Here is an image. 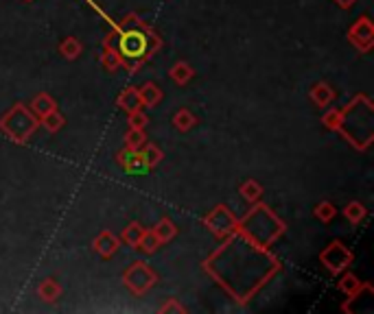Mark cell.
I'll return each instance as SVG.
<instances>
[{"mask_svg": "<svg viewBox=\"0 0 374 314\" xmlns=\"http://www.w3.org/2000/svg\"><path fill=\"white\" fill-rule=\"evenodd\" d=\"M278 269L280 262L270 254L267 247H258L241 233H232L204 262V271L239 304L252 299Z\"/></svg>", "mask_w": 374, "mask_h": 314, "instance_id": "cell-1", "label": "cell"}, {"mask_svg": "<svg viewBox=\"0 0 374 314\" xmlns=\"http://www.w3.org/2000/svg\"><path fill=\"white\" fill-rule=\"evenodd\" d=\"M103 44L114 46L123 59V66L136 74L140 66L147 64L158 53L162 40L153 33V28H149L143 20H138L136 13H130L125 15L123 24L114 26L112 33H107Z\"/></svg>", "mask_w": 374, "mask_h": 314, "instance_id": "cell-2", "label": "cell"}, {"mask_svg": "<svg viewBox=\"0 0 374 314\" xmlns=\"http://www.w3.org/2000/svg\"><path fill=\"white\" fill-rule=\"evenodd\" d=\"M337 133L346 138V142L357 151L370 149L374 140V107L366 94L357 97L341 109Z\"/></svg>", "mask_w": 374, "mask_h": 314, "instance_id": "cell-3", "label": "cell"}, {"mask_svg": "<svg viewBox=\"0 0 374 314\" xmlns=\"http://www.w3.org/2000/svg\"><path fill=\"white\" fill-rule=\"evenodd\" d=\"M237 233L245 236L247 240H252L258 247H270L285 233V223L270 210V206L258 203L239 221Z\"/></svg>", "mask_w": 374, "mask_h": 314, "instance_id": "cell-4", "label": "cell"}, {"mask_svg": "<svg viewBox=\"0 0 374 314\" xmlns=\"http://www.w3.org/2000/svg\"><path fill=\"white\" fill-rule=\"evenodd\" d=\"M40 127V118L24 105H13L9 112L0 118V131H3L11 142L26 144L29 138Z\"/></svg>", "mask_w": 374, "mask_h": 314, "instance_id": "cell-5", "label": "cell"}, {"mask_svg": "<svg viewBox=\"0 0 374 314\" xmlns=\"http://www.w3.org/2000/svg\"><path fill=\"white\" fill-rule=\"evenodd\" d=\"M155 281H158V273H155L147 262L136 260L132 266H127V269L123 271V284L136 297H143L145 292H149L155 286Z\"/></svg>", "mask_w": 374, "mask_h": 314, "instance_id": "cell-6", "label": "cell"}, {"mask_svg": "<svg viewBox=\"0 0 374 314\" xmlns=\"http://www.w3.org/2000/svg\"><path fill=\"white\" fill-rule=\"evenodd\" d=\"M204 227L210 231V233H215L217 238H230L232 233H237V227H239V218L230 212V208L228 206H217V208H212L206 216H204Z\"/></svg>", "mask_w": 374, "mask_h": 314, "instance_id": "cell-7", "label": "cell"}, {"mask_svg": "<svg viewBox=\"0 0 374 314\" xmlns=\"http://www.w3.org/2000/svg\"><path fill=\"white\" fill-rule=\"evenodd\" d=\"M352 251L339 240H333L329 247H326L322 254H320V262L326 271L331 275H339L341 271H346L348 266L352 264Z\"/></svg>", "mask_w": 374, "mask_h": 314, "instance_id": "cell-8", "label": "cell"}, {"mask_svg": "<svg viewBox=\"0 0 374 314\" xmlns=\"http://www.w3.org/2000/svg\"><path fill=\"white\" fill-rule=\"evenodd\" d=\"M348 42L354 46L361 55L370 53L374 46V26L368 15H361L350 28H348Z\"/></svg>", "mask_w": 374, "mask_h": 314, "instance_id": "cell-9", "label": "cell"}, {"mask_svg": "<svg viewBox=\"0 0 374 314\" xmlns=\"http://www.w3.org/2000/svg\"><path fill=\"white\" fill-rule=\"evenodd\" d=\"M116 164L125 172H130V175H145V172H149L147 164L140 157V151H130L127 147L116 153Z\"/></svg>", "mask_w": 374, "mask_h": 314, "instance_id": "cell-10", "label": "cell"}, {"mask_svg": "<svg viewBox=\"0 0 374 314\" xmlns=\"http://www.w3.org/2000/svg\"><path fill=\"white\" fill-rule=\"evenodd\" d=\"M118 247H120V240L112 231H101L97 238L92 240V249H95L103 260H110L118 251Z\"/></svg>", "mask_w": 374, "mask_h": 314, "instance_id": "cell-11", "label": "cell"}, {"mask_svg": "<svg viewBox=\"0 0 374 314\" xmlns=\"http://www.w3.org/2000/svg\"><path fill=\"white\" fill-rule=\"evenodd\" d=\"M29 109H31V112H33L38 118H44V116H49L51 112H55L57 103H55V99L51 97V94L42 92V94H36L33 101L29 103Z\"/></svg>", "mask_w": 374, "mask_h": 314, "instance_id": "cell-12", "label": "cell"}, {"mask_svg": "<svg viewBox=\"0 0 374 314\" xmlns=\"http://www.w3.org/2000/svg\"><path fill=\"white\" fill-rule=\"evenodd\" d=\"M116 107H120L125 114H132V112H138V109H143V103H140V97H138V88H125L118 94Z\"/></svg>", "mask_w": 374, "mask_h": 314, "instance_id": "cell-13", "label": "cell"}, {"mask_svg": "<svg viewBox=\"0 0 374 314\" xmlns=\"http://www.w3.org/2000/svg\"><path fill=\"white\" fill-rule=\"evenodd\" d=\"M309 99L313 101L318 107H329V105L333 103V99H335V90H333L329 83L320 81V83H315L313 88H311Z\"/></svg>", "mask_w": 374, "mask_h": 314, "instance_id": "cell-14", "label": "cell"}, {"mask_svg": "<svg viewBox=\"0 0 374 314\" xmlns=\"http://www.w3.org/2000/svg\"><path fill=\"white\" fill-rule=\"evenodd\" d=\"M38 295L42 297V299L46 304H55L59 297H61V286H59V281L53 279V277H46L40 281V286H38Z\"/></svg>", "mask_w": 374, "mask_h": 314, "instance_id": "cell-15", "label": "cell"}, {"mask_svg": "<svg viewBox=\"0 0 374 314\" xmlns=\"http://www.w3.org/2000/svg\"><path fill=\"white\" fill-rule=\"evenodd\" d=\"M138 97L143 107H155L162 101V90L155 85L153 81H147L143 88H138Z\"/></svg>", "mask_w": 374, "mask_h": 314, "instance_id": "cell-16", "label": "cell"}, {"mask_svg": "<svg viewBox=\"0 0 374 314\" xmlns=\"http://www.w3.org/2000/svg\"><path fill=\"white\" fill-rule=\"evenodd\" d=\"M101 66L105 72H110L114 74L120 66H123V59L118 55V51L114 49V46L110 44H103V53H101Z\"/></svg>", "mask_w": 374, "mask_h": 314, "instance_id": "cell-17", "label": "cell"}, {"mask_svg": "<svg viewBox=\"0 0 374 314\" xmlns=\"http://www.w3.org/2000/svg\"><path fill=\"white\" fill-rule=\"evenodd\" d=\"M160 247H162V242L158 240V236L153 233V229H149V231L145 229L136 245V251H140V254H145V256H153Z\"/></svg>", "mask_w": 374, "mask_h": 314, "instance_id": "cell-18", "label": "cell"}, {"mask_svg": "<svg viewBox=\"0 0 374 314\" xmlns=\"http://www.w3.org/2000/svg\"><path fill=\"white\" fill-rule=\"evenodd\" d=\"M153 233L158 236V240L164 245V242H171L178 236V227H176V223L171 221L169 216H164V218H160L158 221V225L153 227Z\"/></svg>", "mask_w": 374, "mask_h": 314, "instance_id": "cell-19", "label": "cell"}, {"mask_svg": "<svg viewBox=\"0 0 374 314\" xmlns=\"http://www.w3.org/2000/svg\"><path fill=\"white\" fill-rule=\"evenodd\" d=\"M59 53L64 55L68 61H75L77 57H81V53H84V44H81L79 40H77V38L68 35V38L61 40V44H59Z\"/></svg>", "mask_w": 374, "mask_h": 314, "instance_id": "cell-20", "label": "cell"}, {"mask_svg": "<svg viewBox=\"0 0 374 314\" xmlns=\"http://www.w3.org/2000/svg\"><path fill=\"white\" fill-rule=\"evenodd\" d=\"M169 74L178 85H186L195 76V70L191 68V64H186V61H178V64H173V68L169 70Z\"/></svg>", "mask_w": 374, "mask_h": 314, "instance_id": "cell-21", "label": "cell"}, {"mask_svg": "<svg viewBox=\"0 0 374 314\" xmlns=\"http://www.w3.org/2000/svg\"><path fill=\"white\" fill-rule=\"evenodd\" d=\"M239 195L247 203H258V199L263 197V185L256 179H247L239 185Z\"/></svg>", "mask_w": 374, "mask_h": 314, "instance_id": "cell-22", "label": "cell"}, {"mask_svg": "<svg viewBox=\"0 0 374 314\" xmlns=\"http://www.w3.org/2000/svg\"><path fill=\"white\" fill-rule=\"evenodd\" d=\"M344 216L348 218V223L350 225H361L366 221V216H368V210L364 203L359 201H350L348 206L344 208Z\"/></svg>", "mask_w": 374, "mask_h": 314, "instance_id": "cell-23", "label": "cell"}, {"mask_svg": "<svg viewBox=\"0 0 374 314\" xmlns=\"http://www.w3.org/2000/svg\"><path fill=\"white\" fill-rule=\"evenodd\" d=\"M143 225H140L138 221H132L127 227H125L123 231H120V236H118V240L120 242H125L127 247H132V249H136V245H138V240H140V236H143Z\"/></svg>", "mask_w": 374, "mask_h": 314, "instance_id": "cell-24", "label": "cell"}, {"mask_svg": "<svg viewBox=\"0 0 374 314\" xmlns=\"http://www.w3.org/2000/svg\"><path fill=\"white\" fill-rule=\"evenodd\" d=\"M173 124H176V129H178V131L186 133V131H191V129L195 127V124H197V116L191 112V109L182 107L180 112L173 116Z\"/></svg>", "mask_w": 374, "mask_h": 314, "instance_id": "cell-25", "label": "cell"}, {"mask_svg": "<svg viewBox=\"0 0 374 314\" xmlns=\"http://www.w3.org/2000/svg\"><path fill=\"white\" fill-rule=\"evenodd\" d=\"M140 157H143V162L147 164V168L153 170L155 166L162 162L164 155H162L160 147H155V144H151V142H145V147L140 149Z\"/></svg>", "mask_w": 374, "mask_h": 314, "instance_id": "cell-26", "label": "cell"}, {"mask_svg": "<svg viewBox=\"0 0 374 314\" xmlns=\"http://www.w3.org/2000/svg\"><path fill=\"white\" fill-rule=\"evenodd\" d=\"M364 284H366V281H361L354 273H344V275H341V279L337 281V288L344 292V295L350 297V295H354L357 290H361Z\"/></svg>", "mask_w": 374, "mask_h": 314, "instance_id": "cell-27", "label": "cell"}, {"mask_svg": "<svg viewBox=\"0 0 374 314\" xmlns=\"http://www.w3.org/2000/svg\"><path fill=\"white\" fill-rule=\"evenodd\" d=\"M147 142V135L145 131H140V129H130L127 133H125V147H127L130 151H140L145 147Z\"/></svg>", "mask_w": 374, "mask_h": 314, "instance_id": "cell-28", "label": "cell"}, {"mask_svg": "<svg viewBox=\"0 0 374 314\" xmlns=\"http://www.w3.org/2000/svg\"><path fill=\"white\" fill-rule=\"evenodd\" d=\"M313 214H315L318 221H322V223H331L333 218L337 216V208L333 206L331 201H322V203H318V206H315Z\"/></svg>", "mask_w": 374, "mask_h": 314, "instance_id": "cell-29", "label": "cell"}, {"mask_svg": "<svg viewBox=\"0 0 374 314\" xmlns=\"http://www.w3.org/2000/svg\"><path fill=\"white\" fill-rule=\"evenodd\" d=\"M40 120H42L44 129L49 131V133H57V131H59V129H61V127H64V124H66V118L61 116V114L57 112V109H55V112H51L49 116L40 118Z\"/></svg>", "mask_w": 374, "mask_h": 314, "instance_id": "cell-30", "label": "cell"}, {"mask_svg": "<svg viewBox=\"0 0 374 314\" xmlns=\"http://www.w3.org/2000/svg\"><path fill=\"white\" fill-rule=\"evenodd\" d=\"M127 124H130V129H140V131H145V127L149 124V118H147V114L143 112V109H138V112L127 114Z\"/></svg>", "mask_w": 374, "mask_h": 314, "instance_id": "cell-31", "label": "cell"}, {"mask_svg": "<svg viewBox=\"0 0 374 314\" xmlns=\"http://www.w3.org/2000/svg\"><path fill=\"white\" fill-rule=\"evenodd\" d=\"M339 118H341V109H329L324 116H322V124L329 131H337L339 127Z\"/></svg>", "mask_w": 374, "mask_h": 314, "instance_id": "cell-32", "label": "cell"}, {"mask_svg": "<svg viewBox=\"0 0 374 314\" xmlns=\"http://www.w3.org/2000/svg\"><path fill=\"white\" fill-rule=\"evenodd\" d=\"M160 312H186V308L178 301V299H169L162 308H160Z\"/></svg>", "mask_w": 374, "mask_h": 314, "instance_id": "cell-33", "label": "cell"}, {"mask_svg": "<svg viewBox=\"0 0 374 314\" xmlns=\"http://www.w3.org/2000/svg\"><path fill=\"white\" fill-rule=\"evenodd\" d=\"M333 3H335V5H339L341 9H350V7L357 3V0H333Z\"/></svg>", "mask_w": 374, "mask_h": 314, "instance_id": "cell-34", "label": "cell"}, {"mask_svg": "<svg viewBox=\"0 0 374 314\" xmlns=\"http://www.w3.org/2000/svg\"><path fill=\"white\" fill-rule=\"evenodd\" d=\"M24 3H31V0H24Z\"/></svg>", "mask_w": 374, "mask_h": 314, "instance_id": "cell-35", "label": "cell"}]
</instances>
